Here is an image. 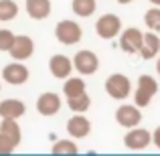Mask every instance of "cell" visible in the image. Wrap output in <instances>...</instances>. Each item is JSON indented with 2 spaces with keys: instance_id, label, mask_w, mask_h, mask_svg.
<instances>
[{
  "instance_id": "cell-1",
  "label": "cell",
  "mask_w": 160,
  "mask_h": 156,
  "mask_svg": "<svg viewBox=\"0 0 160 156\" xmlns=\"http://www.w3.org/2000/svg\"><path fill=\"white\" fill-rule=\"evenodd\" d=\"M81 37H83V31L75 20H69V18L59 20L57 27H55V39L61 45H67V47H69V45H75V43L81 41Z\"/></svg>"
},
{
  "instance_id": "cell-2",
  "label": "cell",
  "mask_w": 160,
  "mask_h": 156,
  "mask_svg": "<svg viewBox=\"0 0 160 156\" xmlns=\"http://www.w3.org/2000/svg\"><path fill=\"white\" fill-rule=\"evenodd\" d=\"M106 91L112 99H126L132 93V81L124 73H112L106 79Z\"/></svg>"
},
{
  "instance_id": "cell-3",
  "label": "cell",
  "mask_w": 160,
  "mask_h": 156,
  "mask_svg": "<svg viewBox=\"0 0 160 156\" xmlns=\"http://www.w3.org/2000/svg\"><path fill=\"white\" fill-rule=\"evenodd\" d=\"M95 33H98L99 39H106V41L116 39L122 33V18L118 14H112V12L102 14L95 23Z\"/></svg>"
},
{
  "instance_id": "cell-4",
  "label": "cell",
  "mask_w": 160,
  "mask_h": 156,
  "mask_svg": "<svg viewBox=\"0 0 160 156\" xmlns=\"http://www.w3.org/2000/svg\"><path fill=\"white\" fill-rule=\"evenodd\" d=\"M73 67L79 75H93L99 69V57L91 49H81L73 55Z\"/></svg>"
},
{
  "instance_id": "cell-5",
  "label": "cell",
  "mask_w": 160,
  "mask_h": 156,
  "mask_svg": "<svg viewBox=\"0 0 160 156\" xmlns=\"http://www.w3.org/2000/svg\"><path fill=\"white\" fill-rule=\"evenodd\" d=\"M28 77H31V71L22 61H12L2 69V79L8 85H22L28 81Z\"/></svg>"
},
{
  "instance_id": "cell-6",
  "label": "cell",
  "mask_w": 160,
  "mask_h": 156,
  "mask_svg": "<svg viewBox=\"0 0 160 156\" xmlns=\"http://www.w3.org/2000/svg\"><path fill=\"white\" fill-rule=\"evenodd\" d=\"M124 144L130 150H144L152 144V132H148L144 128H138V126L136 128H128V132L124 136Z\"/></svg>"
},
{
  "instance_id": "cell-7",
  "label": "cell",
  "mask_w": 160,
  "mask_h": 156,
  "mask_svg": "<svg viewBox=\"0 0 160 156\" xmlns=\"http://www.w3.org/2000/svg\"><path fill=\"white\" fill-rule=\"evenodd\" d=\"M142 41H144V33L136 27H130L126 31H122V35H120V49L128 55H136V53H140Z\"/></svg>"
},
{
  "instance_id": "cell-8",
  "label": "cell",
  "mask_w": 160,
  "mask_h": 156,
  "mask_svg": "<svg viewBox=\"0 0 160 156\" xmlns=\"http://www.w3.org/2000/svg\"><path fill=\"white\" fill-rule=\"evenodd\" d=\"M116 122L122 126V128H136L140 126L142 122V112L136 103L130 105V103H124L116 109Z\"/></svg>"
},
{
  "instance_id": "cell-9",
  "label": "cell",
  "mask_w": 160,
  "mask_h": 156,
  "mask_svg": "<svg viewBox=\"0 0 160 156\" xmlns=\"http://www.w3.org/2000/svg\"><path fill=\"white\" fill-rule=\"evenodd\" d=\"M8 53H10V57L14 59V61H27V59H31L32 53H35V41L28 35H18Z\"/></svg>"
},
{
  "instance_id": "cell-10",
  "label": "cell",
  "mask_w": 160,
  "mask_h": 156,
  "mask_svg": "<svg viewBox=\"0 0 160 156\" xmlns=\"http://www.w3.org/2000/svg\"><path fill=\"white\" fill-rule=\"evenodd\" d=\"M61 109V95L53 93V91H45V93L39 95L37 99V112L45 118H51L55 113H59Z\"/></svg>"
},
{
  "instance_id": "cell-11",
  "label": "cell",
  "mask_w": 160,
  "mask_h": 156,
  "mask_svg": "<svg viewBox=\"0 0 160 156\" xmlns=\"http://www.w3.org/2000/svg\"><path fill=\"white\" fill-rule=\"evenodd\" d=\"M49 69H51V75L57 79H67L71 75V71L75 69L73 67V59H69L67 55L63 53H57L51 57V61H49Z\"/></svg>"
},
{
  "instance_id": "cell-12",
  "label": "cell",
  "mask_w": 160,
  "mask_h": 156,
  "mask_svg": "<svg viewBox=\"0 0 160 156\" xmlns=\"http://www.w3.org/2000/svg\"><path fill=\"white\" fill-rule=\"evenodd\" d=\"M89 132H91V122L83 113H75V116H71L67 120V134L71 138H77L79 140V138L89 136Z\"/></svg>"
},
{
  "instance_id": "cell-13",
  "label": "cell",
  "mask_w": 160,
  "mask_h": 156,
  "mask_svg": "<svg viewBox=\"0 0 160 156\" xmlns=\"http://www.w3.org/2000/svg\"><path fill=\"white\" fill-rule=\"evenodd\" d=\"M160 55V37L158 33L148 31L144 35V41H142V47H140V57L142 59H154Z\"/></svg>"
},
{
  "instance_id": "cell-14",
  "label": "cell",
  "mask_w": 160,
  "mask_h": 156,
  "mask_svg": "<svg viewBox=\"0 0 160 156\" xmlns=\"http://www.w3.org/2000/svg\"><path fill=\"white\" fill-rule=\"evenodd\" d=\"M24 10L32 20H45L51 14V0H27Z\"/></svg>"
},
{
  "instance_id": "cell-15",
  "label": "cell",
  "mask_w": 160,
  "mask_h": 156,
  "mask_svg": "<svg viewBox=\"0 0 160 156\" xmlns=\"http://www.w3.org/2000/svg\"><path fill=\"white\" fill-rule=\"evenodd\" d=\"M24 112H27V105L24 102H20V99H2L0 102V118H10V120H18V118L24 116Z\"/></svg>"
},
{
  "instance_id": "cell-16",
  "label": "cell",
  "mask_w": 160,
  "mask_h": 156,
  "mask_svg": "<svg viewBox=\"0 0 160 156\" xmlns=\"http://www.w3.org/2000/svg\"><path fill=\"white\" fill-rule=\"evenodd\" d=\"M0 132L4 136H8L12 140V144L18 146L20 140H22V132H20V126L16 120H10V118H2V124H0Z\"/></svg>"
},
{
  "instance_id": "cell-17",
  "label": "cell",
  "mask_w": 160,
  "mask_h": 156,
  "mask_svg": "<svg viewBox=\"0 0 160 156\" xmlns=\"http://www.w3.org/2000/svg\"><path fill=\"white\" fill-rule=\"evenodd\" d=\"M85 89H87V85L81 77H71L69 75V77L65 79V83H63V93H65L67 98L81 95V93H85Z\"/></svg>"
},
{
  "instance_id": "cell-18",
  "label": "cell",
  "mask_w": 160,
  "mask_h": 156,
  "mask_svg": "<svg viewBox=\"0 0 160 156\" xmlns=\"http://www.w3.org/2000/svg\"><path fill=\"white\" fill-rule=\"evenodd\" d=\"M71 10L81 18H89L98 10V2L95 0H71Z\"/></svg>"
},
{
  "instance_id": "cell-19",
  "label": "cell",
  "mask_w": 160,
  "mask_h": 156,
  "mask_svg": "<svg viewBox=\"0 0 160 156\" xmlns=\"http://www.w3.org/2000/svg\"><path fill=\"white\" fill-rule=\"evenodd\" d=\"M67 105H69V109L73 113H85L91 108V98L85 91L81 95H75V98H67Z\"/></svg>"
},
{
  "instance_id": "cell-20",
  "label": "cell",
  "mask_w": 160,
  "mask_h": 156,
  "mask_svg": "<svg viewBox=\"0 0 160 156\" xmlns=\"http://www.w3.org/2000/svg\"><path fill=\"white\" fill-rule=\"evenodd\" d=\"M18 14V4L14 0H0V20L8 23V20H14Z\"/></svg>"
},
{
  "instance_id": "cell-21",
  "label": "cell",
  "mask_w": 160,
  "mask_h": 156,
  "mask_svg": "<svg viewBox=\"0 0 160 156\" xmlns=\"http://www.w3.org/2000/svg\"><path fill=\"white\" fill-rule=\"evenodd\" d=\"M138 89H142L144 93H148V95H156L158 93V81L152 77V75H140L138 77Z\"/></svg>"
},
{
  "instance_id": "cell-22",
  "label": "cell",
  "mask_w": 160,
  "mask_h": 156,
  "mask_svg": "<svg viewBox=\"0 0 160 156\" xmlns=\"http://www.w3.org/2000/svg\"><path fill=\"white\" fill-rule=\"evenodd\" d=\"M144 24L148 27V31H154L160 35V6H152L144 14Z\"/></svg>"
},
{
  "instance_id": "cell-23",
  "label": "cell",
  "mask_w": 160,
  "mask_h": 156,
  "mask_svg": "<svg viewBox=\"0 0 160 156\" xmlns=\"http://www.w3.org/2000/svg\"><path fill=\"white\" fill-rule=\"evenodd\" d=\"M51 152L53 154H77L79 148L73 140H57L51 146Z\"/></svg>"
},
{
  "instance_id": "cell-24",
  "label": "cell",
  "mask_w": 160,
  "mask_h": 156,
  "mask_svg": "<svg viewBox=\"0 0 160 156\" xmlns=\"http://www.w3.org/2000/svg\"><path fill=\"white\" fill-rule=\"evenodd\" d=\"M16 35L12 31H8V28H0V51L2 53H8L12 47V43H14Z\"/></svg>"
},
{
  "instance_id": "cell-25",
  "label": "cell",
  "mask_w": 160,
  "mask_h": 156,
  "mask_svg": "<svg viewBox=\"0 0 160 156\" xmlns=\"http://www.w3.org/2000/svg\"><path fill=\"white\" fill-rule=\"evenodd\" d=\"M16 146L12 144V140L8 136H4L2 132H0V154H10L12 150H14Z\"/></svg>"
},
{
  "instance_id": "cell-26",
  "label": "cell",
  "mask_w": 160,
  "mask_h": 156,
  "mask_svg": "<svg viewBox=\"0 0 160 156\" xmlns=\"http://www.w3.org/2000/svg\"><path fill=\"white\" fill-rule=\"evenodd\" d=\"M152 144L156 146V148H160V126L152 132Z\"/></svg>"
},
{
  "instance_id": "cell-27",
  "label": "cell",
  "mask_w": 160,
  "mask_h": 156,
  "mask_svg": "<svg viewBox=\"0 0 160 156\" xmlns=\"http://www.w3.org/2000/svg\"><path fill=\"white\" fill-rule=\"evenodd\" d=\"M118 4H130V2H134V0H116Z\"/></svg>"
},
{
  "instance_id": "cell-28",
  "label": "cell",
  "mask_w": 160,
  "mask_h": 156,
  "mask_svg": "<svg viewBox=\"0 0 160 156\" xmlns=\"http://www.w3.org/2000/svg\"><path fill=\"white\" fill-rule=\"evenodd\" d=\"M150 4H152V6H160V0H148Z\"/></svg>"
},
{
  "instance_id": "cell-29",
  "label": "cell",
  "mask_w": 160,
  "mask_h": 156,
  "mask_svg": "<svg viewBox=\"0 0 160 156\" xmlns=\"http://www.w3.org/2000/svg\"><path fill=\"white\" fill-rule=\"evenodd\" d=\"M156 73L160 75V55H158V61H156Z\"/></svg>"
},
{
  "instance_id": "cell-30",
  "label": "cell",
  "mask_w": 160,
  "mask_h": 156,
  "mask_svg": "<svg viewBox=\"0 0 160 156\" xmlns=\"http://www.w3.org/2000/svg\"><path fill=\"white\" fill-rule=\"evenodd\" d=\"M0 89H2V85H0Z\"/></svg>"
}]
</instances>
